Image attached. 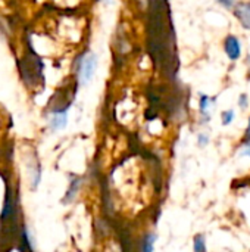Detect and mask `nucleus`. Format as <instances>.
Segmentation results:
<instances>
[{"mask_svg": "<svg viewBox=\"0 0 250 252\" xmlns=\"http://www.w3.org/2000/svg\"><path fill=\"white\" fill-rule=\"evenodd\" d=\"M21 232H22V226L19 227L18 223V201L13 195L10 185H7L4 205L0 216V248L7 247L6 252H10L15 244L18 247L21 239Z\"/></svg>", "mask_w": 250, "mask_h": 252, "instance_id": "f257e3e1", "label": "nucleus"}, {"mask_svg": "<svg viewBox=\"0 0 250 252\" xmlns=\"http://www.w3.org/2000/svg\"><path fill=\"white\" fill-rule=\"evenodd\" d=\"M74 69H75V75H77V81L81 86L88 84L97 69V56L96 53H93L91 50H85L83 52L74 63Z\"/></svg>", "mask_w": 250, "mask_h": 252, "instance_id": "f03ea898", "label": "nucleus"}, {"mask_svg": "<svg viewBox=\"0 0 250 252\" xmlns=\"http://www.w3.org/2000/svg\"><path fill=\"white\" fill-rule=\"evenodd\" d=\"M21 68V75L22 78L27 77V74L29 72V77L27 80L28 84H35V80L41 77V71H43V63L40 62V59L37 56H27L21 61L19 63Z\"/></svg>", "mask_w": 250, "mask_h": 252, "instance_id": "7ed1b4c3", "label": "nucleus"}, {"mask_svg": "<svg viewBox=\"0 0 250 252\" xmlns=\"http://www.w3.org/2000/svg\"><path fill=\"white\" fill-rule=\"evenodd\" d=\"M224 52L231 62H237L242 58V41L237 35L228 34L224 40Z\"/></svg>", "mask_w": 250, "mask_h": 252, "instance_id": "20e7f679", "label": "nucleus"}, {"mask_svg": "<svg viewBox=\"0 0 250 252\" xmlns=\"http://www.w3.org/2000/svg\"><path fill=\"white\" fill-rule=\"evenodd\" d=\"M233 13L245 30H250V0L249 1H239L234 6Z\"/></svg>", "mask_w": 250, "mask_h": 252, "instance_id": "39448f33", "label": "nucleus"}, {"mask_svg": "<svg viewBox=\"0 0 250 252\" xmlns=\"http://www.w3.org/2000/svg\"><path fill=\"white\" fill-rule=\"evenodd\" d=\"M215 97H211L205 93H200L199 96V114H200V123L206 124L211 121V109L215 103Z\"/></svg>", "mask_w": 250, "mask_h": 252, "instance_id": "423d86ee", "label": "nucleus"}, {"mask_svg": "<svg viewBox=\"0 0 250 252\" xmlns=\"http://www.w3.org/2000/svg\"><path fill=\"white\" fill-rule=\"evenodd\" d=\"M49 124H50V128L53 131L63 130L66 127V124H68V111H55V112H52Z\"/></svg>", "mask_w": 250, "mask_h": 252, "instance_id": "0eeeda50", "label": "nucleus"}, {"mask_svg": "<svg viewBox=\"0 0 250 252\" xmlns=\"http://www.w3.org/2000/svg\"><path fill=\"white\" fill-rule=\"evenodd\" d=\"M81 185H83V179L81 177H77V176H72V180H71L69 188H68V190L65 193V198L62 199V204L63 205H68V204H71L75 199V196L78 195V192L81 189Z\"/></svg>", "mask_w": 250, "mask_h": 252, "instance_id": "6e6552de", "label": "nucleus"}, {"mask_svg": "<svg viewBox=\"0 0 250 252\" xmlns=\"http://www.w3.org/2000/svg\"><path fill=\"white\" fill-rule=\"evenodd\" d=\"M156 241H158V235L150 232L147 233L143 241H141V252H155V245H156Z\"/></svg>", "mask_w": 250, "mask_h": 252, "instance_id": "1a4fd4ad", "label": "nucleus"}, {"mask_svg": "<svg viewBox=\"0 0 250 252\" xmlns=\"http://www.w3.org/2000/svg\"><path fill=\"white\" fill-rule=\"evenodd\" d=\"M193 252H208L206 238L203 233H197L193 238Z\"/></svg>", "mask_w": 250, "mask_h": 252, "instance_id": "9d476101", "label": "nucleus"}, {"mask_svg": "<svg viewBox=\"0 0 250 252\" xmlns=\"http://www.w3.org/2000/svg\"><path fill=\"white\" fill-rule=\"evenodd\" d=\"M234 118H236L234 109H225V111L221 112V124H222L224 127H228L230 124H233Z\"/></svg>", "mask_w": 250, "mask_h": 252, "instance_id": "9b49d317", "label": "nucleus"}, {"mask_svg": "<svg viewBox=\"0 0 250 252\" xmlns=\"http://www.w3.org/2000/svg\"><path fill=\"white\" fill-rule=\"evenodd\" d=\"M209 142H211V139H209V136L206 133H199L197 134V146L199 148H206L209 145Z\"/></svg>", "mask_w": 250, "mask_h": 252, "instance_id": "f8f14e48", "label": "nucleus"}, {"mask_svg": "<svg viewBox=\"0 0 250 252\" xmlns=\"http://www.w3.org/2000/svg\"><path fill=\"white\" fill-rule=\"evenodd\" d=\"M237 103H239V106H240V109H242V111H246V109L249 108V96H248L246 93L240 94V96H239Z\"/></svg>", "mask_w": 250, "mask_h": 252, "instance_id": "ddd939ff", "label": "nucleus"}, {"mask_svg": "<svg viewBox=\"0 0 250 252\" xmlns=\"http://www.w3.org/2000/svg\"><path fill=\"white\" fill-rule=\"evenodd\" d=\"M240 146H250V117L249 121H248V127H246V131L243 134V139H242V145Z\"/></svg>", "mask_w": 250, "mask_h": 252, "instance_id": "4468645a", "label": "nucleus"}, {"mask_svg": "<svg viewBox=\"0 0 250 252\" xmlns=\"http://www.w3.org/2000/svg\"><path fill=\"white\" fill-rule=\"evenodd\" d=\"M217 1H218L224 9H228V10H230V9H234V6L237 4L236 0H217Z\"/></svg>", "mask_w": 250, "mask_h": 252, "instance_id": "2eb2a0df", "label": "nucleus"}, {"mask_svg": "<svg viewBox=\"0 0 250 252\" xmlns=\"http://www.w3.org/2000/svg\"><path fill=\"white\" fill-rule=\"evenodd\" d=\"M239 155L245 157V158H250V146H240Z\"/></svg>", "mask_w": 250, "mask_h": 252, "instance_id": "dca6fc26", "label": "nucleus"}, {"mask_svg": "<svg viewBox=\"0 0 250 252\" xmlns=\"http://www.w3.org/2000/svg\"><path fill=\"white\" fill-rule=\"evenodd\" d=\"M248 65H249V72H250V56L248 58Z\"/></svg>", "mask_w": 250, "mask_h": 252, "instance_id": "f3484780", "label": "nucleus"}, {"mask_svg": "<svg viewBox=\"0 0 250 252\" xmlns=\"http://www.w3.org/2000/svg\"><path fill=\"white\" fill-rule=\"evenodd\" d=\"M97 1H103V3H108V1H111V0H97Z\"/></svg>", "mask_w": 250, "mask_h": 252, "instance_id": "a211bd4d", "label": "nucleus"}]
</instances>
